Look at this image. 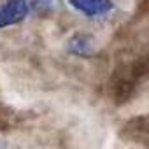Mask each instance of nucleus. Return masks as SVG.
<instances>
[{
    "label": "nucleus",
    "instance_id": "obj_3",
    "mask_svg": "<svg viewBox=\"0 0 149 149\" xmlns=\"http://www.w3.org/2000/svg\"><path fill=\"white\" fill-rule=\"evenodd\" d=\"M67 49L68 53L76 54V56H91L95 53V44L91 35L88 33H76L72 35L67 42Z\"/></svg>",
    "mask_w": 149,
    "mask_h": 149
},
{
    "label": "nucleus",
    "instance_id": "obj_1",
    "mask_svg": "<svg viewBox=\"0 0 149 149\" xmlns=\"http://www.w3.org/2000/svg\"><path fill=\"white\" fill-rule=\"evenodd\" d=\"M53 0H4L0 4V28L23 23L32 13H49Z\"/></svg>",
    "mask_w": 149,
    "mask_h": 149
},
{
    "label": "nucleus",
    "instance_id": "obj_2",
    "mask_svg": "<svg viewBox=\"0 0 149 149\" xmlns=\"http://www.w3.org/2000/svg\"><path fill=\"white\" fill-rule=\"evenodd\" d=\"M68 6L86 18H104L114 11L112 0H68Z\"/></svg>",
    "mask_w": 149,
    "mask_h": 149
}]
</instances>
